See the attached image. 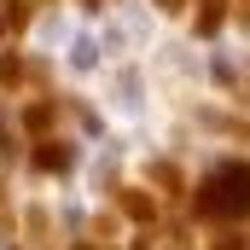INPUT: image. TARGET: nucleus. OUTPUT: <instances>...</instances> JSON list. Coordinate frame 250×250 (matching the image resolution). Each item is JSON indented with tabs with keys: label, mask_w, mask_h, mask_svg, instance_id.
I'll use <instances>...</instances> for the list:
<instances>
[{
	"label": "nucleus",
	"mask_w": 250,
	"mask_h": 250,
	"mask_svg": "<svg viewBox=\"0 0 250 250\" xmlns=\"http://www.w3.org/2000/svg\"><path fill=\"white\" fill-rule=\"evenodd\" d=\"M204 204L215 215H245L250 209V169H221L209 187H204Z\"/></svg>",
	"instance_id": "obj_1"
}]
</instances>
